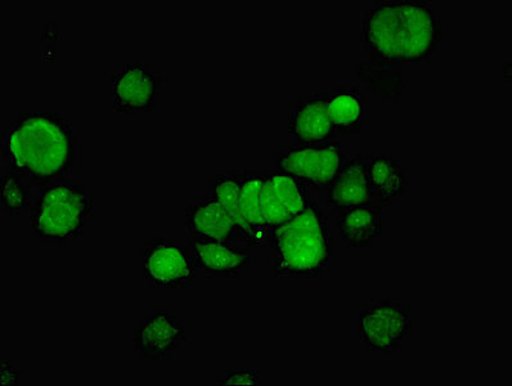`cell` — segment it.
Here are the masks:
<instances>
[{
	"instance_id": "1",
	"label": "cell",
	"mask_w": 512,
	"mask_h": 386,
	"mask_svg": "<svg viewBox=\"0 0 512 386\" xmlns=\"http://www.w3.org/2000/svg\"><path fill=\"white\" fill-rule=\"evenodd\" d=\"M442 40V21L426 0H381L363 15L362 49L375 64L429 62Z\"/></svg>"
},
{
	"instance_id": "2",
	"label": "cell",
	"mask_w": 512,
	"mask_h": 386,
	"mask_svg": "<svg viewBox=\"0 0 512 386\" xmlns=\"http://www.w3.org/2000/svg\"><path fill=\"white\" fill-rule=\"evenodd\" d=\"M78 154L73 127L53 112L17 116L3 143V159L8 169L30 178L38 186L73 173Z\"/></svg>"
},
{
	"instance_id": "3",
	"label": "cell",
	"mask_w": 512,
	"mask_h": 386,
	"mask_svg": "<svg viewBox=\"0 0 512 386\" xmlns=\"http://www.w3.org/2000/svg\"><path fill=\"white\" fill-rule=\"evenodd\" d=\"M271 248L276 277H322L334 253L329 214L312 199L302 213L273 228Z\"/></svg>"
},
{
	"instance_id": "4",
	"label": "cell",
	"mask_w": 512,
	"mask_h": 386,
	"mask_svg": "<svg viewBox=\"0 0 512 386\" xmlns=\"http://www.w3.org/2000/svg\"><path fill=\"white\" fill-rule=\"evenodd\" d=\"M93 215V199L87 188L64 179L43 184L30 210V232L35 239L65 246L83 236Z\"/></svg>"
},
{
	"instance_id": "5",
	"label": "cell",
	"mask_w": 512,
	"mask_h": 386,
	"mask_svg": "<svg viewBox=\"0 0 512 386\" xmlns=\"http://www.w3.org/2000/svg\"><path fill=\"white\" fill-rule=\"evenodd\" d=\"M412 305L395 299H377L358 311V339L371 352L390 356L411 339Z\"/></svg>"
},
{
	"instance_id": "6",
	"label": "cell",
	"mask_w": 512,
	"mask_h": 386,
	"mask_svg": "<svg viewBox=\"0 0 512 386\" xmlns=\"http://www.w3.org/2000/svg\"><path fill=\"white\" fill-rule=\"evenodd\" d=\"M348 156L340 142H296L277 152L275 170L290 174L311 191H323L347 163Z\"/></svg>"
},
{
	"instance_id": "7",
	"label": "cell",
	"mask_w": 512,
	"mask_h": 386,
	"mask_svg": "<svg viewBox=\"0 0 512 386\" xmlns=\"http://www.w3.org/2000/svg\"><path fill=\"white\" fill-rule=\"evenodd\" d=\"M142 275L150 289H184L197 269L187 246L157 237L141 249Z\"/></svg>"
},
{
	"instance_id": "8",
	"label": "cell",
	"mask_w": 512,
	"mask_h": 386,
	"mask_svg": "<svg viewBox=\"0 0 512 386\" xmlns=\"http://www.w3.org/2000/svg\"><path fill=\"white\" fill-rule=\"evenodd\" d=\"M161 79L146 62H127L112 74V107L121 114H152L159 102Z\"/></svg>"
},
{
	"instance_id": "9",
	"label": "cell",
	"mask_w": 512,
	"mask_h": 386,
	"mask_svg": "<svg viewBox=\"0 0 512 386\" xmlns=\"http://www.w3.org/2000/svg\"><path fill=\"white\" fill-rule=\"evenodd\" d=\"M187 340L186 322L164 308L148 314L133 332V349L142 361H173Z\"/></svg>"
},
{
	"instance_id": "10",
	"label": "cell",
	"mask_w": 512,
	"mask_h": 386,
	"mask_svg": "<svg viewBox=\"0 0 512 386\" xmlns=\"http://www.w3.org/2000/svg\"><path fill=\"white\" fill-rule=\"evenodd\" d=\"M186 246L197 271L208 278H238L253 267L250 246H236L192 235L186 236Z\"/></svg>"
},
{
	"instance_id": "11",
	"label": "cell",
	"mask_w": 512,
	"mask_h": 386,
	"mask_svg": "<svg viewBox=\"0 0 512 386\" xmlns=\"http://www.w3.org/2000/svg\"><path fill=\"white\" fill-rule=\"evenodd\" d=\"M312 199V191L290 174H268L263 190L264 223L273 230L302 213Z\"/></svg>"
},
{
	"instance_id": "12",
	"label": "cell",
	"mask_w": 512,
	"mask_h": 386,
	"mask_svg": "<svg viewBox=\"0 0 512 386\" xmlns=\"http://www.w3.org/2000/svg\"><path fill=\"white\" fill-rule=\"evenodd\" d=\"M323 192L326 205L338 215L356 206L370 204L374 193L368 175L367 156L349 155L347 163L329 186L323 188Z\"/></svg>"
},
{
	"instance_id": "13",
	"label": "cell",
	"mask_w": 512,
	"mask_h": 386,
	"mask_svg": "<svg viewBox=\"0 0 512 386\" xmlns=\"http://www.w3.org/2000/svg\"><path fill=\"white\" fill-rule=\"evenodd\" d=\"M188 235L201 239L226 242H245L244 235L224 206L209 195L201 197V203L188 206L184 213Z\"/></svg>"
},
{
	"instance_id": "14",
	"label": "cell",
	"mask_w": 512,
	"mask_h": 386,
	"mask_svg": "<svg viewBox=\"0 0 512 386\" xmlns=\"http://www.w3.org/2000/svg\"><path fill=\"white\" fill-rule=\"evenodd\" d=\"M327 98L329 92H320L296 102L287 124V132L295 137L296 142H327L336 137L327 115Z\"/></svg>"
},
{
	"instance_id": "15",
	"label": "cell",
	"mask_w": 512,
	"mask_h": 386,
	"mask_svg": "<svg viewBox=\"0 0 512 386\" xmlns=\"http://www.w3.org/2000/svg\"><path fill=\"white\" fill-rule=\"evenodd\" d=\"M268 174L264 170H245L242 173L240 213L249 230L247 246L271 248L273 230L266 226L263 218V190Z\"/></svg>"
},
{
	"instance_id": "16",
	"label": "cell",
	"mask_w": 512,
	"mask_h": 386,
	"mask_svg": "<svg viewBox=\"0 0 512 386\" xmlns=\"http://www.w3.org/2000/svg\"><path fill=\"white\" fill-rule=\"evenodd\" d=\"M340 239L348 248H374L383 231V214L379 205L356 206L338 215Z\"/></svg>"
},
{
	"instance_id": "17",
	"label": "cell",
	"mask_w": 512,
	"mask_h": 386,
	"mask_svg": "<svg viewBox=\"0 0 512 386\" xmlns=\"http://www.w3.org/2000/svg\"><path fill=\"white\" fill-rule=\"evenodd\" d=\"M367 163L372 193L381 205H392L394 199L404 196L408 175L403 161L390 155L376 154L367 156Z\"/></svg>"
},
{
	"instance_id": "18",
	"label": "cell",
	"mask_w": 512,
	"mask_h": 386,
	"mask_svg": "<svg viewBox=\"0 0 512 386\" xmlns=\"http://www.w3.org/2000/svg\"><path fill=\"white\" fill-rule=\"evenodd\" d=\"M326 110L336 136H354L361 133L362 125L365 123V100L358 88H347L343 85L336 87L334 91L329 92Z\"/></svg>"
},
{
	"instance_id": "19",
	"label": "cell",
	"mask_w": 512,
	"mask_h": 386,
	"mask_svg": "<svg viewBox=\"0 0 512 386\" xmlns=\"http://www.w3.org/2000/svg\"><path fill=\"white\" fill-rule=\"evenodd\" d=\"M397 64H375L362 62L358 65V78L367 84L372 93H377L384 100L399 102L402 98V71Z\"/></svg>"
},
{
	"instance_id": "20",
	"label": "cell",
	"mask_w": 512,
	"mask_h": 386,
	"mask_svg": "<svg viewBox=\"0 0 512 386\" xmlns=\"http://www.w3.org/2000/svg\"><path fill=\"white\" fill-rule=\"evenodd\" d=\"M241 183L242 174L240 172H228L218 175L213 181L209 182L206 195L214 197L224 206V209L227 210L238 228H240L246 244L249 230H247L246 224L242 221L240 213Z\"/></svg>"
},
{
	"instance_id": "21",
	"label": "cell",
	"mask_w": 512,
	"mask_h": 386,
	"mask_svg": "<svg viewBox=\"0 0 512 386\" xmlns=\"http://www.w3.org/2000/svg\"><path fill=\"white\" fill-rule=\"evenodd\" d=\"M31 205V190L22 175L8 169L2 174V209L11 217H20Z\"/></svg>"
},
{
	"instance_id": "22",
	"label": "cell",
	"mask_w": 512,
	"mask_h": 386,
	"mask_svg": "<svg viewBox=\"0 0 512 386\" xmlns=\"http://www.w3.org/2000/svg\"><path fill=\"white\" fill-rule=\"evenodd\" d=\"M218 385H258L259 376L254 371H228L217 377Z\"/></svg>"
},
{
	"instance_id": "23",
	"label": "cell",
	"mask_w": 512,
	"mask_h": 386,
	"mask_svg": "<svg viewBox=\"0 0 512 386\" xmlns=\"http://www.w3.org/2000/svg\"><path fill=\"white\" fill-rule=\"evenodd\" d=\"M21 383V371L17 370L12 361H2L0 368V385L15 386Z\"/></svg>"
}]
</instances>
